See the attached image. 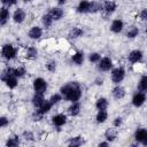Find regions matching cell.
Masks as SVG:
<instances>
[{"instance_id": "1", "label": "cell", "mask_w": 147, "mask_h": 147, "mask_svg": "<svg viewBox=\"0 0 147 147\" xmlns=\"http://www.w3.org/2000/svg\"><path fill=\"white\" fill-rule=\"evenodd\" d=\"M60 93L63 95V99L70 102L79 101L83 95V90L77 82H69L61 86Z\"/></svg>"}, {"instance_id": "2", "label": "cell", "mask_w": 147, "mask_h": 147, "mask_svg": "<svg viewBox=\"0 0 147 147\" xmlns=\"http://www.w3.org/2000/svg\"><path fill=\"white\" fill-rule=\"evenodd\" d=\"M1 80H2V82L5 83V85H6L8 88H10V90L17 87V85H18V78H17L15 75H13L11 72H9L7 69L1 74Z\"/></svg>"}, {"instance_id": "3", "label": "cell", "mask_w": 147, "mask_h": 147, "mask_svg": "<svg viewBox=\"0 0 147 147\" xmlns=\"http://www.w3.org/2000/svg\"><path fill=\"white\" fill-rule=\"evenodd\" d=\"M1 55L7 61L14 60L17 56V48L11 44H5L1 47Z\"/></svg>"}, {"instance_id": "4", "label": "cell", "mask_w": 147, "mask_h": 147, "mask_svg": "<svg viewBox=\"0 0 147 147\" xmlns=\"http://www.w3.org/2000/svg\"><path fill=\"white\" fill-rule=\"evenodd\" d=\"M125 69L123 67H116L110 70V79L111 82L116 84H121L125 78Z\"/></svg>"}, {"instance_id": "5", "label": "cell", "mask_w": 147, "mask_h": 147, "mask_svg": "<svg viewBox=\"0 0 147 147\" xmlns=\"http://www.w3.org/2000/svg\"><path fill=\"white\" fill-rule=\"evenodd\" d=\"M32 88L34 92L37 93H42L45 94V92L47 91L48 88V83L46 79H44L42 77H37L33 79L32 82Z\"/></svg>"}, {"instance_id": "6", "label": "cell", "mask_w": 147, "mask_h": 147, "mask_svg": "<svg viewBox=\"0 0 147 147\" xmlns=\"http://www.w3.org/2000/svg\"><path fill=\"white\" fill-rule=\"evenodd\" d=\"M114 68V63L113 60L109 56H103L101 57V60L96 63V69L100 72H108Z\"/></svg>"}, {"instance_id": "7", "label": "cell", "mask_w": 147, "mask_h": 147, "mask_svg": "<svg viewBox=\"0 0 147 147\" xmlns=\"http://www.w3.org/2000/svg\"><path fill=\"white\" fill-rule=\"evenodd\" d=\"M147 100V95L145 92H141V91H137L136 93H133L132 98H131V103L133 107L136 108H140L145 105Z\"/></svg>"}, {"instance_id": "8", "label": "cell", "mask_w": 147, "mask_h": 147, "mask_svg": "<svg viewBox=\"0 0 147 147\" xmlns=\"http://www.w3.org/2000/svg\"><path fill=\"white\" fill-rule=\"evenodd\" d=\"M26 18V13L23 8H16L11 15V20L16 24H22Z\"/></svg>"}, {"instance_id": "9", "label": "cell", "mask_w": 147, "mask_h": 147, "mask_svg": "<svg viewBox=\"0 0 147 147\" xmlns=\"http://www.w3.org/2000/svg\"><path fill=\"white\" fill-rule=\"evenodd\" d=\"M142 59H144V53H142V51H140V49H132V51L129 53V55H127L129 62H130V63H133V64L141 62Z\"/></svg>"}, {"instance_id": "10", "label": "cell", "mask_w": 147, "mask_h": 147, "mask_svg": "<svg viewBox=\"0 0 147 147\" xmlns=\"http://www.w3.org/2000/svg\"><path fill=\"white\" fill-rule=\"evenodd\" d=\"M111 95H113V98L115 100H122V99L125 98L126 91H125V88L121 84H116L113 87V90H111Z\"/></svg>"}, {"instance_id": "11", "label": "cell", "mask_w": 147, "mask_h": 147, "mask_svg": "<svg viewBox=\"0 0 147 147\" xmlns=\"http://www.w3.org/2000/svg\"><path fill=\"white\" fill-rule=\"evenodd\" d=\"M51 121H52V124H53L54 126L61 127V126H63V125L67 124V115H64V114H62V113L55 114V115L52 116Z\"/></svg>"}, {"instance_id": "12", "label": "cell", "mask_w": 147, "mask_h": 147, "mask_svg": "<svg viewBox=\"0 0 147 147\" xmlns=\"http://www.w3.org/2000/svg\"><path fill=\"white\" fill-rule=\"evenodd\" d=\"M117 9V3L114 0H106L102 3V10L106 13V15H111Z\"/></svg>"}, {"instance_id": "13", "label": "cell", "mask_w": 147, "mask_h": 147, "mask_svg": "<svg viewBox=\"0 0 147 147\" xmlns=\"http://www.w3.org/2000/svg\"><path fill=\"white\" fill-rule=\"evenodd\" d=\"M91 9V0H80L76 7V11L78 14H90Z\"/></svg>"}, {"instance_id": "14", "label": "cell", "mask_w": 147, "mask_h": 147, "mask_svg": "<svg viewBox=\"0 0 147 147\" xmlns=\"http://www.w3.org/2000/svg\"><path fill=\"white\" fill-rule=\"evenodd\" d=\"M28 37L32 40H38L42 37V29L38 25H33L30 28L29 32H28Z\"/></svg>"}, {"instance_id": "15", "label": "cell", "mask_w": 147, "mask_h": 147, "mask_svg": "<svg viewBox=\"0 0 147 147\" xmlns=\"http://www.w3.org/2000/svg\"><path fill=\"white\" fill-rule=\"evenodd\" d=\"M46 101V99H45V96H44V94L42 93H37V92H34V94L32 95V98H31V103H32V106L37 109V108H40L42 105H44V102Z\"/></svg>"}, {"instance_id": "16", "label": "cell", "mask_w": 147, "mask_h": 147, "mask_svg": "<svg viewBox=\"0 0 147 147\" xmlns=\"http://www.w3.org/2000/svg\"><path fill=\"white\" fill-rule=\"evenodd\" d=\"M124 30V22L121 18H115L110 24V31L113 33H121Z\"/></svg>"}, {"instance_id": "17", "label": "cell", "mask_w": 147, "mask_h": 147, "mask_svg": "<svg viewBox=\"0 0 147 147\" xmlns=\"http://www.w3.org/2000/svg\"><path fill=\"white\" fill-rule=\"evenodd\" d=\"M9 18H10L9 8L6 7V6H2L1 9H0V25L1 26H5L7 24V22L9 21Z\"/></svg>"}, {"instance_id": "18", "label": "cell", "mask_w": 147, "mask_h": 147, "mask_svg": "<svg viewBox=\"0 0 147 147\" xmlns=\"http://www.w3.org/2000/svg\"><path fill=\"white\" fill-rule=\"evenodd\" d=\"M80 110H82V105L79 101H75V102H71L70 106L68 107V114L72 117L75 116H78L80 114Z\"/></svg>"}, {"instance_id": "19", "label": "cell", "mask_w": 147, "mask_h": 147, "mask_svg": "<svg viewBox=\"0 0 147 147\" xmlns=\"http://www.w3.org/2000/svg\"><path fill=\"white\" fill-rule=\"evenodd\" d=\"M84 61H85V54L80 51H77L71 55V62L75 65H82Z\"/></svg>"}, {"instance_id": "20", "label": "cell", "mask_w": 147, "mask_h": 147, "mask_svg": "<svg viewBox=\"0 0 147 147\" xmlns=\"http://www.w3.org/2000/svg\"><path fill=\"white\" fill-rule=\"evenodd\" d=\"M147 138V129H144V127H139L134 132V140L137 144H140Z\"/></svg>"}, {"instance_id": "21", "label": "cell", "mask_w": 147, "mask_h": 147, "mask_svg": "<svg viewBox=\"0 0 147 147\" xmlns=\"http://www.w3.org/2000/svg\"><path fill=\"white\" fill-rule=\"evenodd\" d=\"M52 17L54 18V21H60L63 16H64V10L61 8V6H57V7H52L51 10L48 11Z\"/></svg>"}, {"instance_id": "22", "label": "cell", "mask_w": 147, "mask_h": 147, "mask_svg": "<svg viewBox=\"0 0 147 147\" xmlns=\"http://www.w3.org/2000/svg\"><path fill=\"white\" fill-rule=\"evenodd\" d=\"M84 36V30L80 28V26H74L69 30V33H68V37L70 39H78L80 37Z\"/></svg>"}, {"instance_id": "23", "label": "cell", "mask_w": 147, "mask_h": 147, "mask_svg": "<svg viewBox=\"0 0 147 147\" xmlns=\"http://www.w3.org/2000/svg\"><path fill=\"white\" fill-rule=\"evenodd\" d=\"M108 106H109V101L105 96H100V98H98L95 100V108H96V110H107Z\"/></svg>"}, {"instance_id": "24", "label": "cell", "mask_w": 147, "mask_h": 147, "mask_svg": "<svg viewBox=\"0 0 147 147\" xmlns=\"http://www.w3.org/2000/svg\"><path fill=\"white\" fill-rule=\"evenodd\" d=\"M38 54H39V52H38V49H37V47H34V46H28L26 48H25V57L28 59V60H34V59H37L38 57Z\"/></svg>"}, {"instance_id": "25", "label": "cell", "mask_w": 147, "mask_h": 147, "mask_svg": "<svg viewBox=\"0 0 147 147\" xmlns=\"http://www.w3.org/2000/svg\"><path fill=\"white\" fill-rule=\"evenodd\" d=\"M7 70L9 72H11L13 75H15L17 78H23L26 74V69L24 67H15V68H7Z\"/></svg>"}, {"instance_id": "26", "label": "cell", "mask_w": 147, "mask_h": 147, "mask_svg": "<svg viewBox=\"0 0 147 147\" xmlns=\"http://www.w3.org/2000/svg\"><path fill=\"white\" fill-rule=\"evenodd\" d=\"M139 32H140V31H139V28H138V26L131 25V26L127 28L125 36H126L127 39H134V38H137V37L139 36Z\"/></svg>"}, {"instance_id": "27", "label": "cell", "mask_w": 147, "mask_h": 147, "mask_svg": "<svg viewBox=\"0 0 147 147\" xmlns=\"http://www.w3.org/2000/svg\"><path fill=\"white\" fill-rule=\"evenodd\" d=\"M53 22H54V18L52 17V15L49 13H46V14H44L41 16V24H42V26L45 29L51 28L52 24H53Z\"/></svg>"}, {"instance_id": "28", "label": "cell", "mask_w": 147, "mask_h": 147, "mask_svg": "<svg viewBox=\"0 0 147 147\" xmlns=\"http://www.w3.org/2000/svg\"><path fill=\"white\" fill-rule=\"evenodd\" d=\"M108 119V111L107 110H98L95 115V122L98 124H103Z\"/></svg>"}, {"instance_id": "29", "label": "cell", "mask_w": 147, "mask_h": 147, "mask_svg": "<svg viewBox=\"0 0 147 147\" xmlns=\"http://www.w3.org/2000/svg\"><path fill=\"white\" fill-rule=\"evenodd\" d=\"M84 144V138L82 136H75V137H71L68 141V145L71 146V147H79Z\"/></svg>"}, {"instance_id": "30", "label": "cell", "mask_w": 147, "mask_h": 147, "mask_svg": "<svg viewBox=\"0 0 147 147\" xmlns=\"http://www.w3.org/2000/svg\"><path fill=\"white\" fill-rule=\"evenodd\" d=\"M20 144H21V140H20V137L18 136H10L6 140V146L7 147H16Z\"/></svg>"}, {"instance_id": "31", "label": "cell", "mask_w": 147, "mask_h": 147, "mask_svg": "<svg viewBox=\"0 0 147 147\" xmlns=\"http://www.w3.org/2000/svg\"><path fill=\"white\" fill-rule=\"evenodd\" d=\"M137 88H138V91L147 93V75H144L140 77L138 85H137Z\"/></svg>"}, {"instance_id": "32", "label": "cell", "mask_w": 147, "mask_h": 147, "mask_svg": "<svg viewBox=\"0 0 147 147\" xmlns=\"http://www.w3.org/2000/svg\"><path fill=\"white\" fill-rule=\"evenodd\" d=\"M53 106H54V105H53L49 100H46V101L44 102V105H42L40 108H37V109H38L42 115H46L47 113H49V111H51V109L53 108Z\"/></svg>"}, {"instance_id": "33", "label": "cell", "mask_w": 147, "mask_h": 147, "mask_svg": "<svg viewBox=\"0 0 147 147\" xmlns=\"http://www.w3.org/2000/svg\"><path fill=\"white\" fill-rule=\"evenodd\" d=\"M116 138H117V133H116V131H115L114 129H108V130L106 131V133H105V139H106L107 141L113 142V141L116 140Z\"/></svg>"}, {"instance_id": "34", "label": "cell", "mask_w": 147, "mask_h": 147, "mask_svg": "<svg viewBox=\"0 0 147 147\" xmlns=\"http://www.w3.org/2000/svg\"><path fill=\"white\" fill-rule=\"evenodd\" d=\"M48 100L55 106V105H57L59 102H61V101L63 100V95H62L60 92H59V93H54V94L51 95V98H49Z\"/></svg>"}, {"instance_id": "35", "label": "cell", "mask_w": 147, "mask_h": 147, "mask_svg": "<svg viewBox=\"0 0 147 147\" xmlns=\"http://www.w3.org/2000/svg\"><path fill=\"white\" fill-rule=\"evenodd\" d=\"M87 59H88V61H90L91 63H98V62L101 60V55H100L98 52H92V53L88 54Z\"/></svg>"}, {"instance_id": "36", "label": "cell", "mask_w": 147, "mask_h": 147, "mask_svg": "<svg viewBox=\"0 0 147 147\" xmlns=\"http://www.w3.org/2000/svg\"><path fill=\"white\" fill-rule=\"evenodd\" d=\"M57 68V62L55 60H49L47 63H46V69L49 71V72H54Z\"/></svg>"}, {"instance_id": "37", "label": "cell", "mask_w": 147, "mask_h": 147, "mask_svg": "<svg viewBox=\"0 0 147 147\" xmlns=\"http://www.w3.org/2000/svg\"><path fill=\"white\" fill-rule=\"evenodd\" d=\"M44 116H45V115H42L38 109H36V110L32 113V121H34V122H39V121L42 119Z\"/></svg>"}, {"instance_id": "38", "label": "cell", "mask_w": 147, "mask_h": 147, "mask_svg": "<svg viewBox=\"0 0 147 147\" xmlns=\"http://www.w3.org/2000/svg\"><path fill=\"white\" fill-rule=\"evenodd\" d=\"M122 124H123V118L121 116H117L113 119V126L114 127H119Z\"/></svg>"}, {"instance_id": "39", "label": "cell", "mask_w": 147, "mask_h": 147, "mask_svg": "<svg viewBox=\"0 0 147 147\" xmlns=\"http://www.w3.org/2000/svg\"><path fill=\"white\" fill-rule=\"evenodd\" d=\"M8 124H9V119L6 116H1L0 117V127L1 129H5V127L8 126Z\"/></svg>"}, {"instance_id": "40", "label": "cell", "mask_w": 147, "mask_h": 147, "mask_svg": "<svg viewBox=\"0 0 147 147\" xmlns=\"http://www.w3.org/2000/svg\"><path fill=\"white\" fill-rule=\"evenodd\" d=\"M1 3L2 6H6V7H11V6H15L17 3V0H1Z\"/></svg>"}, {"instance_id": "41", "label": "cell", "mask_w": 147, "mask_h": 147, "mask_svg": "<svg viewBox=\"0 0 147 147\" xmlns=\"http://www.w3.org/2000/svg\"><path fill=\"white\" fill-rule=\"evenodd\" d=\"M23 138H24L26 141H32L33 138H34V136H33L32 132H30V131H25V132L23 133Z\"/></svg>"}, {"instance_id": "42", "label": "cell", "mask_w": 147, "mask_h": 147, "mask_svg": "<svg viewBox=\"0 0 147 147\" xmlns=\"http://www.w3.org/2000/svg\"><path fill=\"white\" fill-rule=\"evenodd\" d=\"M139 17H140V20H141V21L147 22V8H144V9L140 11Z\"/></svg>"}, {"instance_id": "43", "label": "cell", "mask_w": 147, "mask_h": 147, "mask_svg": "<svg viewBox=\"0 0 147 147\" xmlns=\"http://www.w3.org/2000/svg\"><path fill=\"white\" fill-rule=\"evenodd\" d=\"M109 144H110V142L105 139V141H100V142L98 144V146H100V147H101V146H102V147H106V146H109Z\"/></svg>"}, {"instance_id": "44", "label": "cell", "mask_w": 147, "mask_h": 147, "mask_svg": "<svg viewBox=\"0 0 147 147\" xmlns=\"http://www.w3.org/2000/svg\"><path fill=\"white\" fill-rule=\"evenodd\" d=\"M56 2H57L59 6H63V5H65L68 2V0H56Z\"/></svg>"}, {"instance_id": "45", "label": "cell", "mask_w": 147, "mask_h": 147, "mask_svg": "<svg viewBox=\"0 0 147 147\" xmlns=\"http://www.w3.org/2000/svg\"><path fill=\"white\" fill-rule=\"evenodd\" d=\"M95 84H96V85H102V84H103V79H102V78H101V79H100V78L95 79Z\"/></svg>"}, {"instance_id": "46", "label": "cell", "mask_w": 147, "mask_h": 147, "mask_svg": "<svg viewBox=\"0 0 147 147\" xmlns=\"http://www.w3.org/2000/svg\"><path fill=\"white\" fill-rule=\"evenodd\" d=\"M141 145H142V146H145V147H147V138L141 142Z\"/></svg>"}, {"instance_id": "47", "label": "cell", "mask_w": 147, "mask_h": 147, "mask_svg": "<svg viewBox=\"0 0 147 147\" xmlns=\"http://www.w3.org/2000/svg\"><path fill=\"white\" fill-rule=\"evenodd\" d=\"M22 1H23L24 3H30V2H32L33 0H22Z\"/></svg>"}, {"instance_id": "48", "label": "cell", "mask_w": 147, "mask_h": 147, "mask_svg": "<svg viewBox=\"0 0 147 147\" xmlns=\"http://www.w3.org/2000/svg\"><path fill=\"white\" fill-rule=\"evenodd\" d=\"M146 36H147V28H146Z\"/></svg>"}, {"instance_id": "49", "label": "cell", "mask_w": 147, "mask_h": 147, "mask_svg": "<svg viewBox=\"0 0 147 147\" xmlns=\"http://www.w3.org/2000/svg\"><path fill=\"white\" fill-rule=\"evenodd\" d=\"M105 1H106V0H105Z\"/></svg>"}]
</instances>
